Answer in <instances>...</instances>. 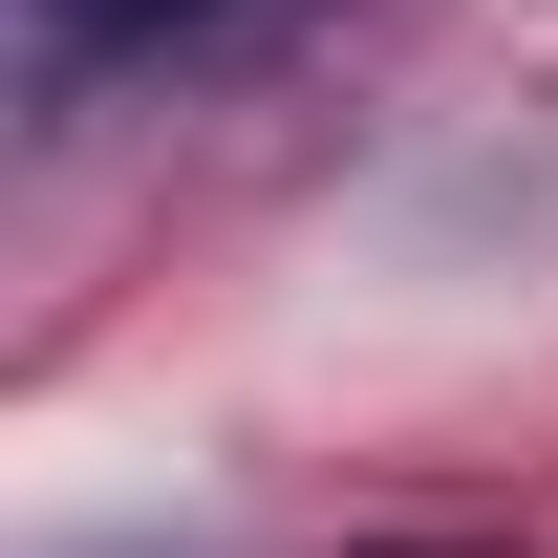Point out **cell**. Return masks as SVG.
Masks as SVG:
<instances>
[{
	"instance_id": "1",
	"label": "cell",
	"mask_w": 558,
	"mask_h": 558,
	"mask_svg": "<svg viewBox=\"0 0 558 558\" xmlns=\"http://www.w3.org/2000/svg\"><path fill=\"white\" fill-rule=\"evenodd\" d=\"M215 22H236V0H22V44H44V65H172V44H215Z\"/></svg>"
}]
</instances>
